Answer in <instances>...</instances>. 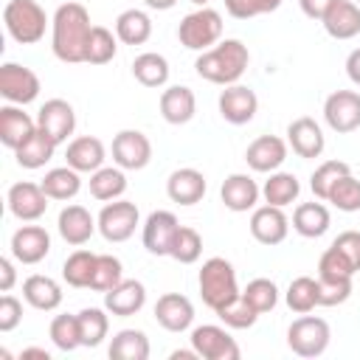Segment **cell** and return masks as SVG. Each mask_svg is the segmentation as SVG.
<instances>
[{"label":"cell","instance_id":"cell-50","mask_svg":"<svg viewBox=\"0 0 360 360\" xmlns=\"http://www.w3.org/2000/svg\"><path fill=\"white\" fill-rule=\"evenodd\" d=\"M281 6V0H225V11L236 20H250V17H262L270 14Z\"/></svg>","mask_w":360,"mask_h":360},{"label":"cell","instance_id":"cell-4","mask_svg":"<svg viewBox=\"0 0 360 360\" xmlns=\"http://www.w3.org/2000/svg\"><path fill=\"white\" fill-rule=\"evenodd\" d=\"M6 31L20 45H37L45 37L48 14L37 0H8L3 8Z\"/></svg>","mask_w":360,"mask_h":360},{"label":"cell","instance_id":"cell-17","mask_svg":"<svg viewBox=\"0 0 360 360\" xmlns=\"http://www.w3.org/2000/svg\"><path fill=\"white\" fill-rule=\"evenodd\" d=\"M287 146L298 158H307V160L321 158V152L326 146V138H323L321 124L315 118H309V115H301V118L290 121V127H287Z\"/></svg>","mask_w":360,"mask_h":360},{"label":"cell","instance_id":"cell-13","mask_svg":"<svg viewBox=\"0 0 360 360\" xmlns=\"http://www.w3.org/2000/svg\"><path fill=\"white\" fill-rule=\"evenodd\" d=\"M287 231H290V219L284 214V208L278 205H259L253 208L250 214V236L259 242V245H281L287 239Z\"/></svg>","mask_w":360,"mask_h":360},{"label":"cell","instance_id":"cell-53","mask_svg":"<svg viewBox=\"0 0 360 360\" xmlns=\"http://www.w3.org/2000/svg\"><path fill=\"white\" fill-rule=\"evenodd\" d=\"M332 245L354 264V270H360V231H343Z\"/></svg>","mask_w":360,"mask_h":360},{"label":"cell","instance_id":"cell-44","mask_svg":"<svg viewBox=\"0 0 360 360\" xmlns=\"http://www.w3.org/2000/svg\"><path fill=\"white\" fill-rule=\"evenodd\" d=\"M200 253H202V236L194 228L180 225L177 233H174V242H172L169 256L174 262H180V264H194L200 259Z\"/></svg>","mask_w":360,"mask_h":360},{"label":"cell","instance_id":"cell-6","mask_svg":"<svg viewBox=\"0 0 360 360\" xmlns=\"http://www.w3.org/2000/svg\"><path fill=\"white\" fill-rule=\"evenodd\" d=\"M332 329L318 315H301L287 329V346L298 357H321L329 349Z\"/></svg>","mask_w":360,"mask_h":360},{"label":"cell","instance_id":"cell-19","mask_svg":"<svg viewBox=\"0 0 360 360\" xmlns=\"http://www.w3.org/2000/svg\"><path fill=\"white\" fill-rule=\"evenodd\" d=\"M180 222L172 211H152L143 222V248L152 253V256H169L172 250V242H174V233H177Z\"/></svg>","mask_w":360,"mask_h":360},{"label":"cell","instance_id":"cell-25","mask_svg":"<svg viewBox=\"0 0 360 360\" xmlns=\"http://www.w3.org/2000/svg\"><path fill=\"white\" fill-rule=\"evenodd\" d=\"M143 304H146V287L135 278H124L118 287L104 292V309L115 318H129V315L141 312Z\"/></svg>","mask_w":360,"mask_h":360},{"label":"cell","instance_id":"cell-3","mask_svg":"<svg viewBox=\"0 0 360 360\" xmlns=\"http://www.w3.org/2000/svg\"><path fill=\"white\" fill-rule=\"evenodd\" d=\"M197 284H200L202 301H205L214 312H217L219 307H225L228 301H233V298L242 292L239 284H236V270H233V264H231L228 259H222V256H211L208 262H202Z\"/></svg>","mask_w":360,"mask_h":360},{"label":"cell","instance_id":"cell-55","mask_svg":"<svg viewBox=\"0 0 360 360\" xmlns=\"http://www.w3.org/2000/svg\"><path fill=\"white\" fill-rule=\"evenodd\" d=\"M14 281H17V273H14V262H11L8 256H3V259H0V290H3V292H11Z\"/></svg>","mask_w":360,"mask_h":360},{"label":"cell","instance_id":"cell-14","mask_svg":"<svg viewBox=\"0 0 360 360\" xmlns=\"http://www.w3.org/2000/svg\"><path fill=\"white\" fill-rule=\"evenodd\" d=\"M51 253V233L42 225H22L11 233V256L20 264H39Z\"/></svg>","mask_w":360,"mask_h":360},{"label":"cell","instance_id":"cell-28","mask_svg":"<svg viewBox=\"0 0 360 360\" xmlns=\"http://www.w3.org/2000/svg\"><path fill=\"white\" fill-rule=\"evenodd\" d=\"M37 129V118L22 112L20 104L0 107V143L8 149H17L22 141H28Z\"/></svg>","mask_w":360,"mask_h":360},{"label":"cell","instance_id":"cell-10","mask_svg":"<svg viewBox=\"0 0 360 360\" xmlns=\"http://www.w3.org/2000/svg\"><path fill=\"white\" fill-rule=\"evenodd\" d=\"M323 121L329 129L349 135L360 127V93L357 90H335L323 101Z\"/></svg>","mask_w":360,"mask_h":360},{"label":"cell","instance_id":"cell-30","mask_svg":"<svg viewBox=\"0 0 360 360\" xmlns=\"http://www.w3.org/2000/svg\"><path fill=\"white\" fill-rule=\"evenodd\" d=\"M56 146H59V143H56L48 132H42V129L37 127L34 135H31L28 141H22V143L14 149L17 166H22V169H42V166L53 158Z\"/></svg>","mask_w":360,"mask_h":360},{"label":"cell","instance_id":"cell-12","mask_svg":"<svg viewBox=\"0 0 360 360\" xmlns=\"http://www.w3.org/2000/svg\"><path fill=\"white\" fill-rule=\"evenodd\" d=\"M48 194L42 191L39 183H31V180H22V183H14L6 194V202H8V211L11 217H17L20 222H37L45 211H48Z\"/></svg>","mask_w":360,"mask_h":360},{"label":"cell","instance_id":"cell-38","mask_svg":"<svg viewBox=\"0 0 360 360\" xmlns=\"http://www.w3.org/2000/svg\"><path fill=\"white\" fill-rule=\"evenodd\" d=\"M76 321H79L82 346L96 349V346L104 343V338H107V332H110V315H107V309L84 307L82 312H76Z\"/></svg>","mask_w":360,"mask_h":360},{"label":"cell","instance_id":"cell-57","mask_svg":"<svg viewBox=\"0 0 360 360\" xmlns=\"http://www.w3.org/2000/svg\"><path fill=\"white\" fill-rule=\"evenodd\" d=\"M22 360L25 357H39V360H51V352H45V349H39V346H28V349H22V354H20Z\"/></svg>","mask_w":360,"mask_h":360},{"label":"cell","instance_id":"cell-1","mask_svg":"<svg viewBox=\"0 0 360 360\" xmlns=\"http://www.w3.org/2000/svg\"><path fill=\"white\" fill-rule=\"evenodd\" d=\"M93 25H90V14L82 3H62L53 11L51 20V51L59 62L65 65H79L84 62V48H87V37H90Z\"/></svg>","mask_w":360,"mask_h":360},{"label":"cell","instance_id":"cell-46","mask_svg":"<svg viewBox=\"0 0 360 360\" xmlns=\"http://www.w3.org/2000/svg\"><path fill=\"white\" fill-rule=\"evenodd\" d=\"M242 298H245L259 315H264V312H270V309L278 304V287H276V281H270V278H253V281H248V287L242 290Z\"/></svg>","mask_w":360,"mask_h":360},{"label":"cell","instance_id":"cell-24","mask_svg":"<svg viewBox=\"0 0 360 360\" xmlns=\"http://www.w3.org/2000/svg\"><path fill=\"white\" fill-rule=\"evenodd\" d=\"M205 177L202 172L186 166V169H174L166 180V194L172 202L177 205H197L202 197H205Z\"/></svg>","mask_w":360,"mask_h":360},{"label":"cell","instance_id":"cell-36","mask_svg":"<svg viewBox=\"0 0 360 360\" xmlns=\"http://www.w3.org/2000/svg\"><path fill=\"white\" fill-rule=\"evenodd\" d=\"M169 73H172L169 59L155 51H146V53L135 56V62H132V76L143 87H163L169 82Z\"/></svg>","mask_w":360,"mask_h":360},{"label":"cell","instance_id":"cell-41","mask_svg":"<svg viewBox=\"0 0 360 360\" xmlns=\"http://www.w3.org/2000/svg\"><path fill=\"white\" fill-rule=\"evenodd\" d=\"M115 51H118V37L104 25H93L90 37H87V48H84V62L107 65L115 59Z\"/></svg>","mask_w":360,"mask_h":360},{"label":"cell","instance_id":"cell-56","mask_svg":"<svg viewBox=\"0 0 360 360\" xmlns=\"http://www.w3.org/2000/svg\"><path fill=\"white\" fill-rule=\"evenodd\" d=\"M346 76L352 79V84L360 87V48H354V51L346 56Z\"/></svg>","mask_w":360,"mask_h":360},{"label":"cell","instance_id":"cell-34","mask_svg":"<svg viewBox=\"0 0 360 360\" xmlns=\"http://www.w3.org/2000/svg\"><path fill=\"white\" fill-rule=\"evenodd\" d=\"M298 194H301V183H298V177H295L292 172H278V169H276V172H270V177H267L264 186H262L264 202H267V205H278V208L295 202Z\"/></svg>","mask_w":360,"mask_h":360},{"label":"cell","instance_id":"cell-22","mask_svg":"<svg viewBox=\"0 0 360 360\" xmlns=\"http://www.w3.org/2000/svg\"><path fill=\"white\" fill-rule=\"evenodd\" d=\"M155 321L166 332H186L194 323V304L180 292H163L155 301Z\"/></svg>","mask_w":360,"mask_h":360},{"label":"cell","instance_id":"cell-32","mask_svg":"<svg viewBox=\"0 0 360 360\" xmlns=\"http://www.w3.org/2000/svg\"><path fill=\"white\" fill-rule=\"evenodd\" d=\"M115 37L124 45H143L152 37V17L143 8H127L115 17Z\"/></svg>","mask_w":360,"mask_h":360},{"label":"cell","instance_id":"cell-11","mask_svg":"<svg viewBox=\"0 0 360 360\" xmlns=\"http://www.w3.org/2000/svg\"><path fill=\"white\" fill-rule=\"evenodd\" d=\"M152 160V143L141 129H121L112 138V163L124 172L146 169Z\"/></svg>","mask_w":360,"mask_h":360},{"label":"cell","instance_id":"cell-16","mask_svg":"<svg viewBox=\"0 0 360 360\" xmlns=\"http://www.w3.org/2000/svg\"><path fill=\"white\" fill-rule=\"evenodd\" d=\"M37 127L56 143H65L76 129V112L65 98H48L37 112Z\"/></svg>","mask_w":360,"mask_h":360},{"label":"cell","instance_id":"cell-26","mask_svg":"<svg viewBox=\"0 0 360 360\" xmlns=\"http://www.w3.org/2000/svg\"><path fill=\"white\" fill-rule=\"evenodd\" d=\"M321 22L332 39H352L360 34V6L354 0H335Z\"/></svg>","mask_w":360,"mask_h":360},{"label":"cell","instance_id":"cell-15","mask_svg":"<svg viewBox=\"0 0 360 360\" xmlns=\"http://www.w3.org/2000/svg\"><path fill=\"white\" fill-rule=\"evenodd\" d=\"M219 115L228 121V124H248L253 121V115L259 112V98L250 87L245 84H228L222 93H219Z\"/></svg>","mask_w":360,"mask_h":360},{"label":"cell","instance_id":"cell-51","mask_svg":"<svg viewBox=\"0 0 360 360\" xmlns=\"http://www.w3.org/2000/svg\"><path fill=\"white\" fill-rule=\"evenodd\" d=\"M318 295H321V307L346 304L352 295V278H318Z\"/></svg>","mask_w":360,"mask_h":360},{"label":"cell","instance_id":"cell-7","mask_svg":"<svg viewBox=\"0 0 360 360\" xmlns=\"http://www.w3.org/2000/svg\"><path fill=\"white\" fill-rule=\"evenodd\" d=\"M96 222H98V233L107 242H127L135 233V228L141 222V214H138L135 202L118 197V200L104 202V208L98 211Z\"/></svg>","mask_w":360,"mask_h":360},{"label":"cell","instance_id":"cell-43","mask_svg":"<svg viewBox=\"0 0 360 360\" xmlns=\"http://www.w3.org/2000/svg\"><path fill=\"white\" fill-rule=\"evenodd\" d=\"M349 172H352V169H349V163H343V160H323V163L312 172V177H309V188H312V194H315L318 200L326 202L332 186H335L343 174H349Z\"/></svg>","mask_w":360,"mask_h":360},{"label":"cell","instance_id":"cell-45","mask_svg":"<svg viewBox=\"0 0 360 360\" xmlns=\"http://www.w3.org/2000/svg\"><path fill=\"white\" fill-rule=\"evenodd\" d=\"M326 202H332L338 211H346V214L360 211V180H357L352 172H349V174H343V177L332 186V191H329Z\"/></svg>","mask_w":360,"mask_h":360},{"label":"cell","instance_id":"cell-61","mask_svg":"<svg viewBox=\"0 0 360 360\" xmlns=\"http://www.w3.org/2000/svg\"><path fill=\"white\" fill-rule=\"evenodd\" d=\"M354 3H357V6H360V0H354Z\"/></svg>","mask_w":360,"mask_h":360},{"label":"cell","instance_id":"cell-48","mask_svg":"<svg viewBox=\"0 0 360 360\" xmlns=\"http://www.w3.org/2000/svg\"><path fill=\"white\" fill-rule=\"evenodd\" d=\"M48 335H51V343L59 349V352H73L82 346V338H79V321L76 315H56L48 326Z\"/></svg>","mask_w":360,"mask_h":360},{"label":"cell","instance_id":"cell-21","mask_svg":"<svg viewBox=\"0 0 360 360\" xmlns=\"http://www.w3.org/2000/svg\"><path fill=\"white\" fill-rule=\"evenodd\" d=\"M219 197H222V205L233 214H245V211H253L259 197H262V188L256 186V180L250 174H228L222 188H219Z\"/></svg>","mask_w":360,"mask_h":360},{"label":"cell","instance_id":"cell-20","mask_svg":"<svg viewBox=\"0 0 360 360\" xmlns=\"http://www.w3.org/2000/svg\"><path fill=\"white\" fill-rule=\"evenodd\" d=\"M56 228H59V236H62L68 245L79 248V245L90 242V236L98 231V222H96V217H93L84 205H76V202H73V205H65V208L59 211Z\"/></svg>","mask_w":360,"mask_h":360},{"label":"cell","instance_id":"cell-5","mask_svg":"<svg viewBox=\"0 0 360 360\" xmlns=\"http://www.w3.org/2000/svg\"><path fill=\"white\" fill-rule=\"evenodd\" d=\"M219 37H222V14L217 8H208V6L194 8L177 25V39L188 51L202 53V51L214 48L219 42Z\"/></svg>","mask_w":360,"mask_h":360},{"label":"cell","instance_id":"cell-35","mask_svg":"<svg viewBox=\"0 0 360 360\" xmlns=\"http://www.w3.org/2000/svg\"><path fill=\"white\" fill-rule=\"evenodd\" d=\"M107 354L112 360H146L149 357V338L143 329H121L112 335Z\"/></svg>","mask_w":360,"mask_h":360},{"label":"cell","instance_id":"cell-37","mask_svg":"<svg viewBox=\"0 0 360 360\" xmlns=\"http://www.w3.org/2000/svg\"><path fill=\"white\" fill-rule=\"evenodd\" d=\"M82 172L70 169V166H59V169H51L45 172V177L39 180L42 191L51 197V200H73L79 191H82Z\"/></svg>","mask_w":360,"mask_h":360},{"label":"cell","instance_id":"cell-47","mask_svg":"<svg viewBox=\"0 0 360 360\" xmlns=\"http://www.w3.org/2000/svg\"><path fill=\"white\" fill-rule=\"evenodd\" d=\"M217 318L228 326V329H250L256 321H259V312L242 298V292L233 298V301H228L225 307H219L217 309Z\"/></svg>","mask_w":360,"mask_h":360},{"label":"cell","instance_id":"cell-2","mask_svg":"<svg viewBox=\"0 0 360 360\" xmlns=\"http://www.w3.org/2000/svg\"><path fill=\"white\" fill-rule=\"evenodd\" d=\"M248 62H250V51L242 39H222L197 56L194 70L200 79L228 87L242 79V73L248 70Z\"/></svg>","mask_w":360,"mask_h":360},{"label":"cell","instance_id":"cell-60","mask_svg":"<svg viewBox=\"0 0 360 360\" xmlns=\"http://www.w3.org/2000/svg\"><path fill=\"white\" fill-rule=\"evenodd\" d=\"M188 3H194V6H208L211 0H188Z\"/></svg>","mask_w":360,"mask_h":360},{"label":"cell","instance_id":"cell-18","mask_svg":"<svg viewBox=\"0 0 360 360\" xmlns=\"http://www.w3.org/2000/svg\"><path fill=\"white\" fill-rule=\"evenodd\" d=\"M287 141L278 138V135H259L256 141L248 143L245 149V160L253 172H262V174H270L276 169H281V163L287 160Z\"/></svg>","mask_w":360,"mask_h":360},{"label":"cell","instance_id":"cell-54","mask_svg":"<svg viewBox=\"0 0 360 360\" xmlns=\"http://www.w3.org/2000/svg\"><path fill=\"white\" fill-rule=\"evenodd\" d=\"M332 3H335V0H298L301 11H304L309 20H323V14L329 11Z\"/></svg>","mask_w":360,"mask_h":360},{"label":"cell","instance_id":"cell-9","mask_svg":"<svg viewBox=\"0 0 360 360\" xmlns=\"http://www.w3.org/2000/svg\"><path fill=\"white\" fill-rule=\"evenodd\" d=\"M0 96L8 104H31L39 96V76L17 62H3L0 65Z\"/></svg>","mask_w":360,"mask_h":360},{"label":"cell","instance_id":"cell-23","mask_svg":"<svg viewBox=\"0 0 360 360\" xmlns=\"http://www.w3.org/2000/svg\"><path fill=\"white\" fill-rule=\"evenodd\" d=\"M65 160H68L70 169H76V172H82V174H93L96 169L104 166L107 149H104V143H101L98 138H93V135H79V138H73V141L68 143Z\"/></svg>","mask_w":360,"mask_h":360},{"label":"cell","instance_id":"cell-29","mask_svg":"<svg viewBox=\"0 0 360 360\" xmlns=\"http://www.w3.org/2000/svg\"><path fill=\"white\" fill-rule=\"evenodd\" d=\"M22 298L39 309V312H51L62 304V287L59 281H53L51 276H42V273H34L22 281Z\"/></svg>","mask_w":360,"mask_h":360},{"label":"cell","instance_id":"cell-33","mask_svg":"<svg viewBox=\"0 0 360 360\" xmlns=\"http://www.w3.org/2000/svg\"><path fill=\"white\" fill-rule=\"evenodd\" d=\"M90 194L101 202H110V200H118L124 197L127 191V174L121 166H101L90 174V183H87Z\"/></svg>","mask_w":360,"mask_h":360},{"label":"cell","instance_id":"cell-31","mask_svg":"<svg viewBox=\"0 0 360 360\" xmlns=\"http://www.w3.org/2000/svg\"><path fill=\"white\" fill-rule=\"evenodd\" d=\"M329 225H332V217L323 202H301L292 211V228L307 239L323 236L329 231Z\"/></svg>","mask_w":360,"mask_h":360},{"label":"cell","instance_id":"cell-59","mask_svg":"<svg viewBox=\"0 0 360 360\" xmlns=\"http://www.w3.org/2000/svg\"><path fill=\"white\" fill-rule=\"evenodd\" d=\"M172 360H200V354L194 349H177L172 352Z\"/></svg>","mask_w":360,"mask_h":360},{"label":"cell","instance_id":"cell-39","mask_svg":"<svg viewBox=\"0 0 360 360\" xmlns=\"http://www.w3.org/2000/svg\"><path fill=\"white\" fill-rule=\"evenodd\" d=\"M284 301L292 312L298 315H307L312 312L315 307H321V295H318V278L312 276H298L290 281L287 292H284Z\"/></svg>","mask_w":360,"mask_h":360},{"label":"cell","instance_id":"cell-27","mask_svg":"<svg viewBox=\"0 0 360 360\" xmlns=\"http://www.w3.org/2000/svg\"><path fill=\"white\" fill-rule=\"evenodd\" d=\"M197 112V98H194V90L186 87V84H172L160 93V115L166 124H188Z\"/></svg>","mask_w":360,"mask_h":360},{"label":"cell","instance_id":"cell-49","mask_svg":"<svg viewBox=\"0 0 360 360\" xmlns=\"http://www.w3.org/2000/svg\"><path fill=\"white\" fill-rule=\"evenodd\" d=\"M354 273V264L335 245H329L318 259V278H352Z\"/></svg>","mask_w":360,"mask_h":360},{"label":"cell","instance_id":"cell-42","mask_svg":"<svg viewBox=\"0 0 360 360\" xmlns=\"http://www.w3.org/2000/svg\"><path fill=\"white\" fill-rule=\"evenodd\" d=\"M121 281H124V264H121V259L112 256V253H98L96 270H93V278H90V290L110 292Z\"/></svg>","mask_w":360,"mask_h":360},{"label":"cell","instance_id":"cell-8","mask_svg":"<svg viewBox=\"0 0 360 360\" xmlns=\"http://www.w3.org/2000/svg\"><path fill=\"white\" fill-rule=\"evenodd\" d=\"M188 340H191V349L200 354V360H239L242 354L239 343L228 335V329L217 323L194 326Z\"/></svg>","mask_w":360,"mask_h":360},{"label":"cell","instance_id":"cell-58","mask_svg":"<svg viewBox=\"0 0 360 360\" xmlns=\"http://www.w3.org/2000/svg\"><path fill=\"white\" fill-rule=\"evenodd\" d=\"M149 8H155V11H169V8H174L177 6V0H143Z\"/></svg>","mask_w":360,"mask_h":360},{"label":"cell","instance_id":"cell-40","mask_svg":"<svg viewBox=\"0 0 360 360\" xmlns=\"http://www.w3.org/2000/svg\"><path fill=\"white\" fill-rule=\"evenodd\" d=\"M96 259H98V253H93V250H84V248L73 250L62 264V278L76 290L90 287V278H93V270H96Z\"/></svg>","mask_w":360,"mask_h":360},{"label":"cell","instance_id":"cell-52","mask_svg":"<svg viewBox=\"0 0 360 360\" xmlns=\"http://www.w3.org/2000/svg\"><path fill=\"white\" fill-rule=\"evenodd\" d=\"M20 321H22V304H20L11 292H6V295L0 298V332L17 329Z\"/></svg>","mask_w":360,"mask_h":360}]
</instances>
